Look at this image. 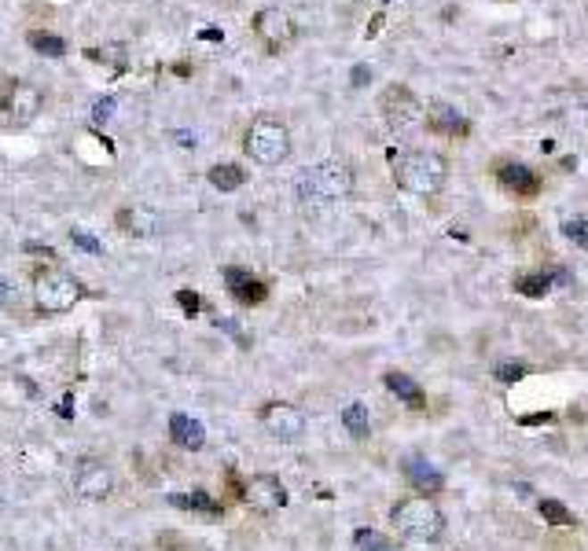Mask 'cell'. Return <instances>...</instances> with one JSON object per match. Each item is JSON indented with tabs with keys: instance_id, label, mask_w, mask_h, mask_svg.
<instances>
[{
	"instance_id": "obj_12",
	"label": "cell",
	"mask_w": 588,
	"mask_h": 551,
	"mask_svg": "<svg viewBox=\"0 0 588 551\" xmlns=\"http://www.w3.org/2000/svg\"><path fill=\"white\" fill-rule=\"evenodd\" d=\"M225 284H228V294L239 305H261L269 298V287L258 280L254 272H246V268H225Z\"/></svg>"
},
{
	"instance_id": "obj_22",
	"label": "cell",
	"mask_w": 588,
	"mask_h": 551,
	"mask_svg": "<svg viewBox=\"0 0 588 551\" xmlns=\"http://www.w3.org/2000/svg\"><path fill=\"white\" fill-rule=\"evenodd\" d=\"M26 41H29V48L41 52V55H48V59H55V55L67 52V41L59 37V34H48V29H29Z\"/></svg>"
},
{
	"instance_id": "obj_25",
	"label": "cell",
	"mask_w": 588,
	"mask_h": 551,
	"mask_svg": "<svg viewBox=\"0 0 588 551\" xmlns=\"http://www.w3.org/2000/svg\"><path fill=\"white\" fill-rule=\"evenodd\" d=\"M353 544H357V551H397L383 533H376V530H357L353 533Z\"/></svg>"
},
{
	"instance_id": "obj_11",
	"label": "cell",
	"mask_w": 588,
	"mask_h": 551,
	"mask_svg": "<svg viewBox=\"0 0 588 551\" xmlns=\"http://www.w3.org/2000/svg\"><path fill=\"white\" fill-rule=\"evenodd\" d=\"M243 500L251 504V507H258V511H276V507H284V504H287V489H284V481H280V478H272V474H258V478L246 481V489H243Z\"/></svg>"
},
{
	"instance_id": "obj_29",
	"label": "cell",
	"mask_w": 588,
	"mask_h": 551,
	"mask_svg": "<svg viewBox=\"0 0 588 551\" xmlns=\"http://www.w3.org/2000/svg\"><path fill=\"white\" fill-rule=\"evenodd\" d=\"M530 367L526 364H518V360H511V364H497V382H518Z\"/></svg>"
},
{
	"instance_id": "obj_10",
	"label": "cell",
	"mask_w": 588,
	"mask_h": 551,
	"mask_svg": "<svg viewBox=\"0 0 588 551\" xmlns=\"http://www.w3.org/2000/svg\"><path fill=\"white\" fill-rule=\"evenodd\" d=\"M379 111L390 121V129H401V126H412V121L419 118V100L412 96V88L390 85V88H383V96H379Z\"/></svg>"
},
{
	"instance_id": "obj_17",
	"label": "cell",
	"mask_w": 588,
	"mask_h": 551,
	"mask_svg": "<svg viewBox=\"0 0 588 551\" xmlns=\"http://www.w3.org/2000/svg\"><path fill=\"white\" fill-rule=\"evenodd\" d=\"M405 474H409V481L419 489V493H442V485H445V478H442V471H435L427 464V459H405Z\"/></svg>"
},
{
	"instance_id": "obj_14",
	"label": "cell",
	"mask_w": 588,
	"mask_h": 551,
	"mask_svg": "<svg viewBox=\"0 0 588 551\" xmlns=\"http://www.w3.org/2000/svg\"><path fill=\"white\" fill-rule=\"evenodd\" d=\"M427 126H430V133H442V136H468L471 133V121L463 118L456 107H449V103H435L427 111Z\"/></svg>"
},
{
	"instance_id": "obj_30",
	"label": "cell",
	"mask_w": 588,
	"mask_h": 551,
	"mask_svg": "<svg viewBox=\"0 0 588 551\" xmlns=\"http://www.w3.org/2000/svg\"><path fill=\"white\" fill-rule=\"evenodd\" d=\"M177 305L184 309V317H199V309H203V301H199L195 291H177Z\"/></svg>"
},
{
	"instance_id": "obj_35",
	"label": "cell",
	"mask_w": 588,
	"mask_h": 551,
	"mask_svg": "<svg viewBox=\"0 0 588 551\" xmlns=\"http://www.w3.org/2000/svg\"><path fill=\"white\" fill-rule=\"evenodd\" d=\"M199 37H203V41H221V29H203Z\"/></svg>"
},
{
	"instance_id": "obj_7",
	"label": "cell",
	"mask_w": 588,
	"mask_h": 551,
	"mask_svg": "<svg viewBox=\"0 0 588 551\" xmlns=\"http://www.w3.org/2000/svg\"><path fill=\"white\" fill-rule=\"evenodd\" d=\"M254 34H258V41L276 55V52H284V48L294 45L298 26H294L291 15L280 12V8H261V12L254 15Z\"/></svg>"
},
{
	"instance_id": "obj_21",
	"label": "cell",
	"mask_w": 588,
	"mask_h": 551,
	"mask_svg": "<svg viewBox=\"0 0 588 551\" xmlns=\"http://www.w3.org/2000/svg\"><path fill=\"white\" fill-rule=\"evenodd\" d=\"M206 177H210V184H213V188H218V192H236V188H243V184H246V169H243V166H236V162H221V166H213Z\"/></svg>"
},
{
	"instance_id": "obj_27",
	"label": "cell",
	"mask_w": 588,
	"mask_h": 551,
	"mask_svg": "<svg viewBox=\"0 0 588 551\" xmlns=\"http://www.w3.org/2000/svg\"><path fill=\"white\" fill-rule=\"evenodd\" d=\"M114 107H118V100L114 96H104V100H96V103H92V114H88V121H92V126H107V121H111V114H114Z\"/></svg>"
},
{
	"instance_id": "obj_6",
	"label": "cell",
	"mask_w": 588,
	"mask_h": 551,
	"mask_svg": "<svg viewBox=\"0 0 588 551\" xmlns=\"http://www.w3.org/2000/svg\"><path fill=\"white\" fill-rule=\"evenodd\" d=\"M45 96L41 88L26 85L19 78H4V85H0V114H4V121H12V126H29V121L37 118Z\"/></svg>"
},
{
	"instance_id": "obj_19",
	"label": "cell",
	"mask_w": 588,
	"mask_h": 551,
	"mask_svg": "<svg viewBox=\"0 0 588 551\" xmlns=\"http://www.w3.org/2000/svg\"><path fill=\"white\" fill-rule=\"evenodd\" d=\"M386 390L393 393V397H401L409 408H423V390H419V382L412 379V375H405V372H386Z\"/></svg>"
},
{
	"instance_id": "obj_31",
	"label": "cell",
	"mask_w": 588,
	"mask_h": 551,
	"mask_svg": "<svg viewBox=\"0 0 588 551\" xmlns=\"http://www.w3.org/2000/svg\"><path fill=\"white\" fill-rule=\"evenodd\" d=\"M70 239L78 243L81 251H88V254H104V247H100V239H92V235H85L81 228H70Z\"/></svg>"
},
{
	"instance_id": "obj_2",
	"label": "cell",
	"mask_w": 588,
	"mask_h": 551,
	"mask_svg": "<svg viewBox=\"0 0 588 551\" xmlns=\"http://www.w3.org/2000/svg\"><path fill=\"white\" fill-rule=\"evenodd\" d=\"M294 192L305 206L313 202H343L353 195V169L338 159H327L320 166H309L298 180H294Z\"/></svg>"
},
{
	"instance_id": "obj_9",
	"label": "cell",
	"mask_w": 588,
	"mask_h": 551,
	"mask_svg": "<svg viewBox=\"0 0 588 551\" xmlns=\"http://www.w3.org/2000/svg\"><path fill=\"white\" fill-rule=\"evenodd\" d=\"M261 426L276 438V441H298L305 434V419L294 405H284V401H272L261 408Z\"/></svg>"
},
{
	"instance_id": "obj_16",
	"label": "cell",
	"mask_w": 588,
	"mask_h": 551,
	"mask_svg": "<svg viewBox=\"0 0 588 551\" xmlns=\"http://www.w3.org/2000/svg\"><path fill=\"white\" fill-rule=\"evenodd\" d=\"M118 228H126L129 235H154L159 232V213L147 206H126L118 210Z\"/></svg>"
},
{
	"instance_id": "obj_4",
	"label": "cell",
	"mask_w": 588,
	"mask_h": 551,
	"mask_svg": "<svg viewBox=\"0 0 588 551\" xmlns=\"http://www.w3.org/2000/svg\"><path fill=\"white\" fill-rule=\"evenodd\" d=\"M29 291H34L37 313H48V317L70 313L74 305L85 298V287L74 280L67 268H59V265L34 268V276H29Z\"/></svg>"
},
{
	"instance_id": "obj_20",
	"label": "cell",
	"mask_w": 588,
	"mask_h": 551,
	"mask_svg": "<svg viewBox=\"0 0 588 551\" xmlns=\"http://www.w3.org/2000/svg\"><path fill=\"white\" fill-rule=\"evenodd\" d=\"M551 284H567V272L563 268H551V272H534V276H518V294L526 298H541Z\"/></svg>"
},
{
	"instance_id": "obj_18",
	"label": "cell",
	"mask_w": 588,
	"mask_h": 551,
	"mask_svg": "<svg viewBox=\"0 0 588 551\" xmlns=\"http://www.w3.org/2000/svg\"><path fill=\"white\" fill-rule=\"evenodd\" d=\"M173 507H184V511H195V514H206V518H221L225 507L213 500L210 493H203V489H195V493H173L170 497Z\"/></svg>"
},
{
	"instance_id": "obj_15",
	"label": "cell",
	"mask_w": 588,
	"mask_h": 551,
	"mask_svg": "<svg viewBox=\"0 0 588 551\" xmlns=\"http://www.w3.org/2000/svg\"><path fill=\"white\" fill-rule=\"evenodd\" d=\"M170 438H173L180 448H188V452H199V448L206 445V431H203V423H199V419H192V415H184V412L170 415Z\"/></svg>"
},
{
	"instance_id": "obj_5",
	"label": "cell",
	"mask_w": 588,
	"mask_h": 551,
	"mask_svg": "<svg viewBox=\"0 0 588 551\" xmlns=\"http://www.w3.org/2000/svg\"><path fill=\"white\" fill-rule=\"evenodd\" d=\"M243 147H246V155H251L254 162L280 166L291 155V133H287L284 121L261 114V118L251 121V129H246V136H243Z\"/></svg>"
},
{
	"instance_id": "obj_1",
	"label": "cell",
	"mask_w": 588,
	"mask_h": 551,
	"mask_svg": "<svg viewBox=\"0 0 588 551\" xmlns=\"http://www.w3.org/2000/svg\"><path fill=\"white\" fill-rule=\"evenodd\" d=\"M445 177H449V162L435 151H409V155L393 159V180L401 192L409 195H438L445 188Z\"/></svg>"
},
{
	"instance_id": "obj_32",
	"label": "cell",
	"mask_w": 588,
	"mask_h": 551,
	"mask_svg": "<svg viewBox=\"0 0 588 551\" xmlns=\"http://www.w3.org/2000/svg\"><path fill=\"white\" fill-rule=\"evenodd\" d=\"M350 81H353L357 88H364V85L371 81V67H364V63H357V67L350 70Z\"/></svg>"
},
{
	"instance_id": "obj_23",
	"label": "cell",
	"mask_w": 588,
	"mask_h": 551,
	"mask_svg": "<svg viewBox=\"0 0 588 551\" xmlns=\"http://www.w3.org/2000/svg\"><path fill=\"white\" fill-rule=\"evenodd\" d=\"M537 511H541V518L548 526H577V518H574V511L567 507V504H559V500H537Z\"/></svg>"
},
{
	"instance_id": "obj_24",
	"label": "cell",
	"mask_w": 588,
	"mask_h": 551,
	"mask_svg": "<svg viewBox=\"0 0 588 551\" xmlns=\"http://www.w3.org/2000/svg\"><path fill=\"white\" fill-rule=\"evenodd\" d=\"M343 426L353 434V438H368V431H371V419H368V408L360 405V401H353V405H346L343 408Z\"/></svg>"
},
{
	"instance_id": "obj_26",
	"label": "cell",
	"mask_w": 588,
	"mask_h": 551,
	"mask_svg": "<svg viewBox=\"0 0 588 551\" xmlns=\"http://www.w3.org/2000/svg\"><path fill=\"white\" fill-rule=\"evenodd\" d=\"M563 235H567L570 243H577L581 251H588V221H584V218H570V221H563Z\"/></svg>"
},
{
	"instance_id": "obj_8",
	"label": "cell",
	"mask_w": 588,
	"mask_h": 551,
	"mask_svg": "<svg viewBox=\"0 0 588 551\" xmlns=\"http://www.w3.org/2000/svg\"><path fill=\"white\" fill-rule=\"evenodd\" d=\"M74 493L81 500H107L114 493V474L100 459H81L74 471Z\"/></svg>"
},
{
	"instance_id": "obj_36",
	"label": "cell",
	"mask_w": 588,
	"mask_h": 551,
	"mask_svg": "<svg viewBox=\"0 0 588 551\" xmlns=\"http://www.w3.org/2000/svg\"><path fill=\"white\" fill-rule=\"evenodd\" d=\"M12 291H8V280H0V298H8Z\"/></svg>"
},
{
	"instance_id": "obj_34",
	"label": "cell",
	"mask_w": 588,
	"mask_h": 551,
	"mask_svg": "<svg viewBox=\"0 0 588 551\" xmlns=\"http://www.w3.org/2000/svg\"><path fill=\"white\" fill-rule=\"evenodd\" d=\"M379 29H383V15H376V19H371V26H368V37H376Z\"/></svg>"
},
{
	"instance_id": "obj_3",
	"label": "cell",
	"mask_w": 588,
	"mask_h": 551,
	"mask_svg": "<svg viewBox=\"0 0 588 551\" xmlns=\"http://www.w3.org/2000/svg\"><path fill=\"white\" fill-rule=\"evenodd\" d=\"M390 522L401 537L416 544H435L445 533V514L430 497H405L390 507Z\"/></svg>"
},
{
	"instance_id": "obj_13",
	"label": "cell",
	"mask_w": 588,
	"mask_h": 551,
	"mask_svg": "<svg viewBox=\"0 0 588 551\" xmlns=\"http://www.w3.org/2000/svg\"><path fill=\"white\" fill-rule=\"evenodd\" d=\"M497 180L504 184V188H508L511 195H518V199H534V195L541 192V177H537L534 169L518 166V162H504V166H497Z\"/></svg>"
},
{
	"instance_id": "obj_28",
	"label": "cell",
	"mask_w": 588,
	"mask_h": 551,
	"mask_svg": "<svg viewBox=\"0 0 588 551\" xmlns=\"http://www.w3.org/2000/svg\"><path fill=\"white\" fill-rule=\"evenodd\" d=\"M88 59H96V63H111V67H126V52L121 48H85Z\"/></svg>"
},
{
	"instance_id": "obj_33",
	"label": "cell",
	"mask_w": 588,
	"mask_h": 551,
	"mask_svg": "<svg viewBox=\"0 0 588 551\" xmlns=\"http://www.w3.org/2000/svg\"><path fill=\"white\" fill-rule=\"evenodd\" d=\"M518 423H522V426H541V423H551V415H548V412H541V415H522Z\"/></svg>"
}]
</instances>
